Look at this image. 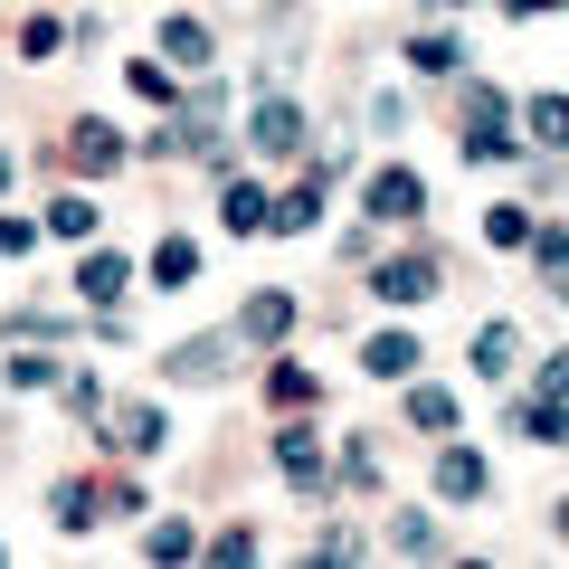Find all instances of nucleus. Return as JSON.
Masks as SVG:
<instances>
[{"mask_svg": "<svg viewBox=\"0 0 569 569\" xmlns=\"http://www.w3.org/2000/svg\"><path fill=\"white\" fill-rule=\"evenodd\" d=\"M276 475L305 493V503H332V493H342V475H332V447H323V427H313L305 408H284V427H276Z\"/></svg>", "mask_w": 569, "mask_h": 569, "instance_id": "1", "label": "nucleus"}, {"mask_svg": "<svg viewBox=\"0 0 569 569\" xmlns=\"http://www.w3.org/2000/svg\"><path fill=\"white\" fill-rule=\"evenodd\" d=\"M114 512H142L133 485H96V475H58L48 485V522L67 531V541H86L96 522H114Z\"/></svg>", "mask_w": 569, "mask_h": 569, "instance_id": "2", "label": "nucleus"}, {"mask_svg": "<svg viewBox=\"0 0 569 569\" xmlns=\"http://www.w3.org/2000/svg\"><path fill=\"white\" fill-rule=\"evenodd\" d=\"M466 162H522V133H512V96L475 77L466 86Z\"/></svg>", "mask_w": 569, "mask_h": 569, "instance_id": "3", "label": "nucleus"}, {"mask_svg": "<svg viewBox=\"0 0 569 569\" xmlns=\"http://www.w3.org/2000/svg\"><path fill=\"white\" fill-rule=\"evenodd\" d=\"M247 152H266V162H295V152H313V123H305V104L284 96V86H266V96L247 104Z\"/></svg>", "mask_w": 569, "mask_h": 569, "instance_id": "4", "label": "nucleus"}, {"mask_svg": "<svg viewBox=\"0 0 569 569\" xmlns=\"http://www.w3.org/2000/svg\"><path fill=\"white\" fill-rule=\"evenodd\" d=\"M361 219H370V228H418V219H427V181H418L408 162H380V171L361 181Z\"/></svg>", "mask_w": 569, "mask_h": 569, "instance_id": "5", "label": "nucleus"}, {"mask_svg": "<svg viewBox=\"0 0 569 569\" xmlns=\"http://www.w3.org/2000/svg\"><path fill=\"white\" fill-rule=\"evenodd\" d=\"M332 171H342V152H313L305 181L266 209V238H313V228H323V190H332Z\"/></svg>", "mask_w": 569, "mask_h": 569, "instance_id": "6", "label": "nucleus"}, {"mask_svg": "<svg viewBox=\"0 0 569 569\" xmlns=\"http://www.w3.org/2000/svg\"><path fill=\"white\" fill-rule=\"evenodd\" d=\"M370 295H380V305H437V295H447V266L427 257V247H399V257L370 266Z\"/></svg>", "mask_w": 569, "mask_h": 569, "instance_id": "7", "label": "nucleus"}, {"mask_svg": "<svg viewBox=\"0 0 569 569\" xmlns=\"http://www.w3.org/2000/svg\"><path fill=\"white\" fill-rule=\"evenodd\" d=\"M123 295H133V257H123V247H86V257H77V305L86 313H114Z\"/></svg>", "mask_w": 569, "mask_h": 569, "instance_id": "8", "label": "nucleus"}, {"mask_svg": "<svg viewBox=\"0 0 569 569\" xmlns=\"http://www.w3.org/2000/svg\"><path fill=\"white\" fill-rule=\"evenodd\" d=\"M228 351H247L238 332H200V342H171V351H162V380L209 389V380H228Z\"/></svg>", "mask_w": 569, "mask_h": 569, "instance_id": "9", "label": "nucleus"}, {"mask_svg": "<svg viewBox=\"0 0 569 569\" xmlns=\"http://www.w3.org/2000/svg\"><path fill=\"white\" fill-rule=\"evenodd\" d=\"M104 427H114L104 447H114V456H133V466H142V456H162V447H171V418H162L152 399H133V408H104Z\"/></svg>", "mask_w": 569, "mask_h": 569, "instance_id": "10", "label": "nucleus"}, {"mask_svg": "<svg viewBox=\"0 0 569 569\" xmlns=\"http://www.w3.org/2000/svg\"><path fill=\"white\" fill-rule=\"evenodd\" d=\"M67 162H77V171H96V181H104V171H123V162H133V142H123V133H114L104 114H77V123H67Z\"/></svg>", "mask_w": 569, "mask_h": 569, "instance_id": "11", "label": "nucleus"}, {"mask_svg": "<svg viewBox=\"0 0 569 569\" xmlns=\"http://www.w3.org/2000/svg\"><path fill=\"white\" fill-rule=\"evenodd\" d=\"M485 493H493V466L447 437V447H437V503H485Z\"/></svg>", "mask_w": 569, "mask_h": 569, "instance_id": "12", "label": "nucleus"}, {"mask_svg": "<svg viewBox=\"0 0 569 569\" xmlns=\"http://www.w3.org/2000/svg\"><path fill=\"white\" fill-rule=\"evenodd\" d=\"M266 209H276V190H266V181L219 171V228H228V238H266Z\"/></svg>", "mask_w": 569, "mask_h": 569, "instance_id": "13", "label": "nucleus"}, {"mask_svg": "<svg viewBox=\"0 0 569 569\" xmlns=\"http://www.w3.org/2000/svg\"><path fill=\"white\" fill-rule=\"evenodd\" d=\"M284 332H295V295H284V284L247 295V313H238V342H247V351H276Z\"/></svg>", "mask_w": 569, "mask_h": 569, "instance_id": "14", "label": "nucleus"}, {"mask_svg": "<svg viewBox=\"0 0 569 569\" xmlns=\"http://www.w3.org/2000/svg\"><path fill=\"white\" fill-rule=\"evenodd\" d=\"M162 58H171V77H209V58H219V39H209V20H190V10H171V20H162Z\"/></svg>", "mask_w": 569, "mask_h": 569, "instance_id": "15", "label": "nucleus"}, {"mask_svg": "<svg viewBox=\"0 0 569 569\" xmlns=\"http://www.w3.org/2000/svg\"><path fill=\"white\" fill-rule=\"evenodd\" d=\"M512 437H522V447H569V399H550V389L512 399Z\"/></svg>", "mask_w": 569, "mask_h": 569, "instance_id": "16", "label": "nucleus"}, {"mask_svg": "<svg viewBox=\"0 0 569 569\" xmlns=\"http://www.w3.org/2000/svg\"><path fill=\"white\" fill-rule=\"evenodd\" d=\"M142 276L162 284V295H181V284H200V238H181V228H171V238H152V257H142Z\"/></svg>", "mask_w": 569, "mask_h": 569, "instance_id": "17", "label": "nucleus"}, {"mask_svg": "<svg viewBox=\"0 0 569 569\" xmlns=\"http://www.w3.org/2000/svg\"><path fill=\"white\" fill-rule=\"evenodd\" d=\"M466 361H475V380H512V361H522V332H512L503 313H493V323L466 342Z\"/></svg>", "mask_w": 569, "mask_h": 569, "instance_id": "18", "label": "nucleus"}, {"mask_svg": "<svg viewBox=\"0 0 569 569\" xmlns=\"http://www.w3.org/2000/svg\"><path fill=\"white\" fill-rule=\"evenodd\" d=\"M512 123L531 133V152H569V96H531V104H512Z\"/></svg>", "mask_w": 569, "mask_h": 569, "instance_id": "19", "label": "nucleus"}, {"mask_svg": "<svg viewBox=\"0 0 569 569\" xmlns=\"http://www.w3.org/2000/svg\"><path fill=\"white\" fill-rule=\"evenodd\" d=\"M408 427H418V437H456V389H437V380L408 370Z\"/></svg>", "mask_w": 569, "mask_h": 569, "instance_id": "20", "label": "nucleus"}, {"mask_svg": "<svg viewBox=\"0 0 569 569\" xmlns=\"http://www.w3.org/2000/svg\"><path fill=\"white\" fill-rule=\"evenodd\" d=\"M418 361H427L418 332H370V342H361V370H370V380H408Z\"/></svg>", "mask_w": 569, "mask_h": 569, "instance_id": "21", "label": "nucleus"}, {"mask_svg": "<svg viewBox=\"0 0 569 569\" xmlns=\"http://www.w3.org/2000/svg\"><path fill=\"white\" fill-rule=\"evenodd\" d=\"M399 560H437L447 550V531H437V512H389V531H380Z\"/></svg>", "mask_w": 569, "mask_h": 569, "instance_id": "22", "label": "nucleus"}, {"mask_svg": "<svg viewBox=\"0 0 569 569\" xmlns=\"http://www.w3.org/2000/svg\"><path fill=\"white\" fill-rule=\"evenodd\" d=\"M399 58L418 67V77H456V67H466V39H456V29H418Z\"/></svg>", "mask_w": 569, "mask_h": 569, "instance_id": "23", "label": "nucleus"}, {"mask_svg": "<svg viewBox=\"0 0 569 569\" xmlns=\"http://www.w3.org/2000/svg\"><path fill=\"white\" fill-rule=\"evenodd\" d=\"M531 266H541V284L569 305V228H560V219H541V228H531Z\"/></svg>", "mask_w": 569, "mask_h": 569, "instance_id": "24", "label": "nucleus"}, {"mask_svg": "<svg viewBox=\"0 0 569 569\" xmlns=\"http://www.w3.org/2000/svg\"><path fill=\"white\" fill-rule=\"evenodd\" d=\"M313 399H323V380H313L305 361H276V370H266V408H313Z\"/></svg>", "mask_w": 569, "mask_h": 569, "instance_id": "25", "label": "nucleus"}, {"mask_svg": "<svg viewBox=\"0 0 569 569\" xmlns=\"http://www.w3.org/2000/svg\"><path fill=\"white\" fill-rule=\"evenodd\" d=\"M39 228H48V238H77V247H86V238H96V200H86V190H58Z\"/></svg>", "mask_w": 569, "mask_h": 569, "instance_id": "26", "label": "nucleus"}, {"mask_svg": "<svg viewBox=\"0 0 569 569\" xmlns=\"http://www.w3.org/2000/svg\"><path fill=\"white\" fill-rule=\"evenodd\" d=\"M10 361H0V389H58L67 361H48V351H20V342H0Z\"/></svg>", "mask_w": 569, "mask_h": 569, "instance_id": "27", "label": "nucleus"}, {"mask_svg": "<svg viewBox=\"0 0 569 569\" xmlns=\"http://www.w3.org/2000/svg\"><path fill=\"white\" fill-rule=\"evenodd\" d=\"M531 228H541V219H531V200H493L485 209V247H531Z\"/></svg>", "mask_w": 569, "mask_h": 569, "instance_id": "28", "label": "nucleus"}, {"mask_svg": "<svg viewBox=\"0 0 569 569\" xmlns=\"http://www.w3.org/2000/svg\"><path fill=\"white\" fill-rule=\"evenodd\" d=\"M332 475H342V485H361V493H380V437H342Z\"/></svg>", "mask_w": 569, "mask_h": 569, "instance_id": "29", "label": "nucleus"}, {"mask_svg": "<svg viewBox=\"0 0 569 569\" xmlns=\"http://www.w3.org/2000/svg\"><path fill=\"white\" fill-rule=\"evenodd\" d=\"M190 550H200V531H190L181 512H171V522H152V531H142V560H190Z\"/></svg>", "mask_w": 569, "mask_h": 569, "instance_id": "30", "label": "nucleus"}, {"mask_svg": "<svg viewBox=\"0 0 569 569\" xmlns=\"http://www.w3.org/2000/svg\"><path fill=\"white\" fill-rule=\"evenodd\" d=\"M313 560H370V531L361 522H323L313 531Z\"/></svg>", "mask_w": 569, "mask_h": 569, "instance_id": "31", "label": "nucleus"}, {"mask_svg": "<svg viewBox=\"0 0 569 569\" xmlns=\"http://www.w3.org/2000/svg\"><path fill=\"white\" fill-rule=\"evenodd\" d=\"M133 96L171 114V104H181V86H171V67H162V58H133Z\"/></svg>", "mask_w": 569, "mask_h": 569, "instance_id": "32", "label": "nucleus"}, {"mask_svg": "<svg viewBox=\"0 0 569 569\" xmlns=\"http://www.w3.org/2000/svg\"><path fill=\"white\" fill-rule=\"evenodd\" d=\"M58 399L77 408V418H104V380L96 370H58Z\"/></svg>", "mask_w": 569, "mask_h": 569, "instance_id": "33", "label": "nucleus"}, {"mask_svg": "<svg viewBox=\"0 0 569 569\" xmlns=\"http://www.w3.org/2000/svg\"><path fill=\"white\" fill-rule=\"evenodd\" d=\"M200 550H209V560H228V569H238V560H257L266 541H257V522H228L219 541H200Z\"/></svg>", "mask_w": 569, "mask_h": 569, "instance_id": "34", "label": "nucleus"}, {"mask_svg": "<svg viewBox=\"0 0 569 569\" xmlns=\"http://www.w3.org/2000/svg\"><path fill=\"white\" fill-rule=\"evenodd\" d=\"M58 332H67V313H10L0 342H58Z\"/></svg>", "mask_w": 569, "mask_h": 569, "instance_id": "35", "label": "nucleus"}, {"mask_svg": "<svg viewBox=\"0 0 569 569\" xmlns=\"http://www.w3.org/2000/svg\"><path fill=\"white\" fill-rule=\"evenodd\" d=\"M67 48V20H20V58H58Z\"/></svg>", "mask_w": 569, "mask_h": 569, "instance_id": "36", "label": "nucleus"}, {"mask_svg": "<svg viewBox=\"0 0 569 569\" xmlns=\"http://www.w3.org/2000/svg\"><path fill=\"white\" fill-rule=\"evenodd\" d=\"M0 257H20V266L39 257V219H0Z\"/></svg>", "mask_w": 569, "mask_h": 569, "instance_id": "37", "label": "nucleus"}, {"mask_svg": "<svg viewBox=\"0 0 569 569\" xmlns=\"http://www.w3.org/2000/svg\"><path fill=\"white\" fill-rule=\"evenodd\" d=\"M370 133H408V96H370Z\"/></svg>", "mask_w": 569, "mask_h": 569, "instance_id": "38", "label": "nucleus"}, {"mask_svg": "<svg viewBox=\"0 0 569 569\" xmlns=\"http://www.w3.org/2000/svg\"><path fill=\"white\" fill-rule=\"evenodd\" d=\"M541 389H550V399H569V351H550V361H541Z\"/></svg>", "mask_w": 569, "mask_h": 569, "instance_id": "39", "label": "nucleus"}, {"mask_svg": "<svg viewBox=\"0 0 569 569\" xmlns=\"http://www.w3.org/2000/svg\"><path fill=\"white\" fill-rule=\"evenodd\" d=\"M10 181H20V152H10V142H0V190H10Z\"/></svg>", "mask_w": 569, "mask_h": 569, "instance_id": "40", "label": "nucleus"}, {"mask_svg": "<svg viewBox=\"0 0 569 569\" xmlns=\"http://www.w3.org/2000/svg\"><path fill=\"white\" fill-rule=\"evenodd\" d=\"M550 522H560V541H569V503H560V512H550Z\"/></svg>", "mask_w": 569, "mask_h": 569, "instance_id": "41", "label": "nucleus"}, {"mask_svg": "<svg viewBox=\"0 0 569 569\" xmlns=\"http://www.w3.org/2000/svg\"><path fill=\"white\" fill-rule=\"evenodd\" d=\"M427 10H466V0H427Z\"/></svg>", "mask_w": 569, "mask_h": 569, "instance_id": "42", "label": "nucleus"}]
</instances>
